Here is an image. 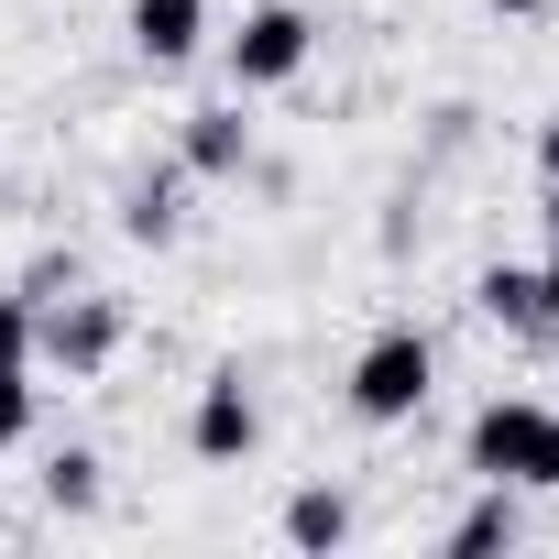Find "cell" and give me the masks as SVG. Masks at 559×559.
Returning <instances> with one entry per match:
<instances>
[{
	"label": "cell",
	"mask_w": 559,
	"mask_h": 559,
	"mask_svg": "<svg viewBox=\"0 0 559 559\" xmlns=\"http://www.w3.org/2000/svg\"><path fill=\"white\" fill-rule=\"evenodd\" d=\"M308 56H319V23L297 0H252L230 23V88H286V78H308Z\"/></svg>",
	"instance_id": "3957f363"
},
{
	"label": "cell",
	"mask_w": 559,
	"mask_h": 559,
	"mask_svg": "<svg viewBox=\"0 0 559 559\" xmlns=\"http://www.w3.org/2000/svg\"><path fill=\"white\" fill-rule=\"evenodd\" d=\"M110 352H121V297H67V308H45L34 319V362H56L67 384H88V373H110Z\"/></svg>",
	"instance_id": "277c9868"
},
{
	"label": "cell",
	"mask_w": 559,
	"mask_h": 559,
	"mask_svg": "<svg viewBox=\"0 0 559 559\" xmlns=\"http://www.w3.org/2000/svg\"><path fill=\"white\" fill-rule=\"evenodd\" d=\"M537 450H548V406H537V395H493V406L461 428V472H472V483L537 493Z\"/></svg>",
	"instance_id": "7a4b0ae2"
},
{
	"label": "cell",
	"mask_w": 559,
	"mask_h": 559,
	"mask_svg": "<svg viewBox=\"0 0 559 559\" xmlns=\"http://www.w3.org/2000/svg\"><path fill=\"white\" fill-rule=\"evenodd\" d=\"M537 176H548V187H559V110H548V121H537Z\"/></svg>",
	"instance_id": "2e32d148"
},
{
	"label": "cell",
	"mask_w": 559,
	"mask_h": 559,
	"mask_svg": "<svg viewBox=\"0 0 559 559\" xmlns=\"http://www.w3.org/2000/svg\"><path fill=\"white\" fill-rule=\"evenodd\" d=\"M241 165H252V121H241V99L187 110V176H241Z\"/></svg>",
	"instance_id": "52a82bcc"
},
{
	"label": "cell",
	"mask_w": 559,
	"mask_h": 559,
	"mask_svg": "<svg viewBox=\"0 0 559 559\" xmlns=\"http://www.w3.org/2000/svg\"><path fill=\"white\" fill-rule=\"evenodd\" d=\"M176 230H187V176H143V187H121V241L165 252Z\"/></svg>",
	"instance_id": "ba28073f"
},
{
	"label": "cell",
	"mask_w": 559,
	"mask_h": 559,
	"mask_svg": "<svg viewBox=\"0 0 559 559\" xmlns=\"http://www.w3.org/2000/svg\"><path fill=\"white\" fill-rule=\"evenodd\" d=\"M493 12H504V23H537V12H548V0H493Z\"/></svg>",
	"instance_id": "ac0fdd59"
},
{
	"label": "cell",
	"mask_w": 559,
	"mask_h": 559,
	"mask_svg": "<svg viewBox=\"0 0 559 559\" xmlns=\"http://www.w3.org/2000/svg\"><path fill=\"white\" fill-rule=\"evenodd\" d=\"M34 439V373H0V450Z\"/></svg>",
	"instance_id": "5bb4252c"
},
{
	"label": "cell",
	"mask_w": 559,
	"mask_h": 559,
	"mask_svg": "<svg viewBox=\"0 0 559 559\" xmlns=\"http://www.w3.org/2000/svg\"><path fill=\"white\" fill-rule=\"evenodd\" d=\"M548 241H559V187H548Z\"/></svg>",
	"instance_id": "d6986e66"
},
{
	"label": "cell",
	"mask_w": 559,
	"mask_h": 559,
	"mask_svg": "<svg viewBox=\"0 0 559 559\" xmlns=\"http://www.w3.org/2000/svg\"><path fill=\"white\" fill-rule=\"evenodd\" d=\"M286 537H297V548H341V537H352V504H341L330 483H308V493H286Z\"/></svg>",
	"instance_id": "7c38bea8"
},
{
	"label": "cell",
	"mask_w": 559,
	"mask_h": 559,
	"mask_svg": "<svg viewBox=\"0 0 559 559\" xmlns=\"http://www.w3.org/2000/svg\"><path fill=\"white\" fill-rule=\"evenodd\" d=\"M209 45V0H132V56L143 67H187Z\"/></svg>",
	"instance_id": "8992f818"
},
{
	"label": "cell",
	"mask_w": 559,
	"mask_h": 559,
	"mask_svg": "<svg viewBox=\"0 0 559 559\" xmlns=\"http://www.w3.org/2000/svg\"><path fill=\"white\" fill-rule=\"evenodd\" d=\"M99 472H110L99 450H56V472H45V504H56V515H99V493H110Z\"/></svg>",
	"instance_id": "8fae6325"
},
{
	"label": "cell",
	"mask_w": 559,
	"mask_h": 559,
	"mask_svg": "<svg viewBox=\"0 0 559 559\" xmlns=\"http://www.w3.org/2000/svg\"><path fill=\"white\" fill-rule=\"evenodd\" d=\"M537 493H559V406H548V450H537Z\"/></svg>",
	"instance_id": "e0dca14e"
},
{
	"label": "cell",
	"mask_w": 559,
	"mask_h": 559,
	"mask_svg": "<svg viewBox=\"0 0 559 559\" xmlns=\"http://www.w3.org/2000/svg\"><path fill=\"white\" fill-rule=\"evenodd\" d=\"M526 537V504H515V483H483L472 504H461V526H450V559H483V548H515Z\"/></svg>",
	"instance_id": "9c48e42d"
},
{
	"label": "cell",
	"mask_w": 559,
	"mask_h": 559,
	"mask_svg": "<svg viewBox=\"0 0 559 559\" xmlns=\"http://www.w3.org/2000/svg\"><path fill=\"white\" fill-rule=\"evenodd\" d=\"M0 373H34V297H0Z\"/></svg>",
	"instance_id": "4fadbf2b"
},
{
	"label": "cell",
	"mask_w": 559,
	"mask_h": 559,
	"mask_svg": "<svg viewBox=\"0 0 559 559\" xmlns=\"http://www.w3.org/2000/svg\"><path fill=\"white\" fill-rule=\"evenodd\" d=\"M472 308H483L493 330H548V319H537V263H483Z\"/></svg>",
	"instance_id": "30bf717a"
},
{
	"label": "cell",
	"mask_w": 559,
	"mask_h": 559,
	"mask_svg": "<svg viewBox=\"0 0 559 559\" xmlns=\"http://www.w3.org/2000/svg\"><path fill=\"white\" fill-rule=\"evenodd\" d=\"M187 450H198V461H252V450H263V395L241 384V362H219V373L198 384V406H187Z\"/></svg>",
	"instance_id": "5b68a950"
},
{
	"label": "cell",
	"mask_w": 559,
	"mask_h": 559,
	"mask_svg": "<svg viewBox=\"0 0 559 559\" xmlns=\"http://www.w3.org/2000/svg\"><path fill=\"white\" fill-rule=\"evenodd\" d=\"M428 384H439V352H428V330H406V319L352 352V417H362V428H406V417L428 406Z\"/></svg>",
	"instance_id": "6da1fadb"
},
{
	"label": "cell",
	"mask_w": 559,
	"mask_h": 559,
	"mask_svg": "<svg viewBox=\"0 0 559 559\" xmlns=\"http://www.w3.org/2000/svg\"><path fill=\"white\" fill-rule=\"evenodd\" d=\"M537 319L559 330V241H548V263H537Z\"/></svg>",
	"instance_id": "9a60e30c"
}]
</instances>
